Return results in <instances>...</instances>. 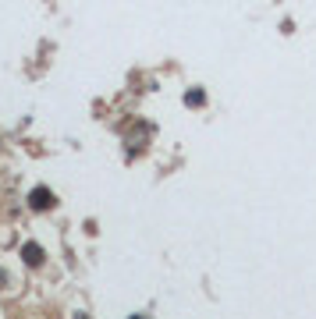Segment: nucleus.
<instances>
[{
	"instance_id": "nucleus-1",
	"label": "nucleus",
	"mask_w": 316,
	"mask_h": 319,
	"mask_svg": "<svg viewBox=\"0 0 316 319\" xmlns=\"http://www.w3.org/2000/svg\"><path fill=\"white\" fill-rule=\"evenodd\" d=\"M50 202H54V195H50L47 188H36V192H32V206H36V210H47Z\"/></svg>"
},
{
	"instance_id": "nucleus-2",
	"label": "nucleus",
	"mask_w": 316,
	"mask_h": 319,
	"mask_svg": "<svg viewBox=\"0 0 316 319\" xmlns=\"http://www.w3.org/2000/svg\"><path fill=\"white\" fill-rule=\"evenodd\" d=\"M25 256H29V262H39V248H36V245H29Z\"/></svg>"
}]
</instances>
